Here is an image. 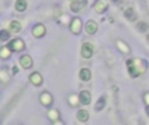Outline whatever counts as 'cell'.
<instances>
[{
	"label": "cell",
	"mask_w": 149,
	"mask_h": 125,
	"mask_svg": "<svg viewBox=\"0 0 149 125\" xmlns=\"http://www.w3.org/2000/svg\"><path fill=\"white\" fill-rule=\"evenodd\" d=\"M8 47H9L10 51L18 52V51H22V50L25 48V44H24V42L21 41V39H15V41H12L9 44H8Z\"/></svg>",
	"instance_id": "2"
},
{
	"label": "cell",
	"mask_w": 149,
	"mask_h": 125,
	"mask_svg": "<svg viewBox=\"0 0 149 125\" xmlns=\"http://www.w3.org/2000/svg\"><path fill=\"white\" fill-rule=\"evenodd\" d=\"M20 64L22 68L29 69L31 65H33V60H31V57L29 56V55H24V56H21V59H20Z\"/></svg>",
	"instance_id": "7"
},
{
	"label": "cell",
	"mask_w": 149,
	"mask_h": 125,
	"mask_svg": "<svg viewBox=\"0 0 149 125\" xmlns=\"http://www.w3.org/2000/svg\"><path fill=\"white\" fill-rule=\"evenodd\" d=\"M8 50H9V47H8V46L7 47H3V48H1V52H0V55H1L3 59H7V57L10 55V52H8Z\"/></svg>",
	"instance_id": "21"
},
{
	"label": "cell",
	"mask_w": 149,
	"mask_h": 125,
	"mask_svg": "<svg viewBox=\"0 0 149 125\" xmlns=\"http://www.w3.org/2000/svg\"><path fill=\"white\" fill-rule=\"evenodd\" d=\"M136 26H137V29H139V31H141V33L147 31V29H148V25L145 22H139Z\"/></svg>",
	"instance_id": "23"
},
{
	"label": "cell",
	"mask_w": 149,
	"mask_h": 125,
	"mask_svg": "<svg viewBox=\"0 0 149 125\" xmlns=\"http://www.w3.org/2000/svg\"><path fill=\"white\" fill-rule=\"evenodd\" d=\"M105 104H106V97H101L100 99H98L97 104H95V111H101L105 107Z\"/></svg>",
	"instance_id": "19"
},
{
	"label": "cell",
	"mask_w": 149,
	"mask_h": 125,
	"mask_svg": "<svg viewBox=\"0 0 149 125\" xmlns=\"http://www.w3.org/2000/svg\"><path fill=\"white\" fill-rule=\"evenodd\" d=\"M9 29L13 33H18V31H21V23L18 21H12L9 23Z\"/></svg>",
	"instance_id": "16"
},
{
	"label": "cell",
	"mask_w": 149,
	"mask_h": 125,
	"mask_svg": "<svg viewBox=\"0 0 149 125\" xmlns=\"http://www.w3.org/2000/svg\"><path fill=\"white\" fill-rule=\"evenodd\" d=\"M124 16H126V18H128L130 21H135L136 20V15H135L134 9L132 8H128V9L124 12Z\"/></svg>",
	"instance_id": "17"
},
{
	"label": "cell",
	"mask_w": 149,
	"mask_h": 125,
	"mask_svg": "<svg viewBox=\"0 0 149 125\" xmlns=\"http://www.w3.org/2000/svg\"><path fill=\"white\" fill-rule=\"evenodd\" d=\"M90 99H92V98H90V94H89V91H81L80 93V95H79V102L81 103V104H89L90 103Z\"/></svg>",
	"instance_id": "8"
},
{
	"label": "cell",
	"mask_w": 149,
	"mask_h": 125,
	"mask_svg": "<svg viewBox=\"0 0 149 125\" xmlns=\"http://www.w3.org/2000/svg\"><path fill=\"white\" fill-rule=\"evenodd\" d=\"M26 0H17L15 4V8L17 12H24V10L26 9Z\"/></svg>",
	"instance_id": "15"
},
{
	"label": "cell",
	"mask_w": 149,
	"mask_h": 125,
	"mask_svg": "<svg viewBox=\"0 0 149 125\" xmlns=\"http://www.w3.org/2000/svg\"><path fill=\"white\" fill-rule=\"evenodd\" d=\"M85 5H86V0H73V1L71 3V9H72L73 12H80Z\"/></svg>",
	"instance_id": "4"
},
{
	"label": "cell",
	"mask_w": 149,
	"mask_h": 125,
	"mask_svg": "<svg viewBox=\"0 0 149 125\" xmlns=\"http://www.w3.org/2000/svg\"><path fill=\"white\" fill-rule=\"evenodd\" d=\"M94 9H95V12H98V13L105 12V10L107 9V1H106V0H98L94 4Z\"/></svg>",
	"instance_id": "10"
},
{
	"label": "cell",
	"mask_w": 149,
	"mask_h": 125,
	"mask_svg": "<svg viewBox=\"0 0 149 125\" xmlns=\"http://www.w3.org/2000/svg\"><path fill=\"white\" fill-rule=\"evenodd\" d=\"M77 99H79V98L73 97V95H72V97H70V102H71V103H72V106H77V104H76Z\"/></svg>",
	"instance_id": "24"
},
{
	"label": "cell",
	"mask_w": 149,
	"mask_h": 125,
	"mask_svg": "<svg viewBox=\"0 0 149 125\" xmlns=\"http://www.w3.org/2000/svg\"><path fill=\"white\" fill-rule=\"evenodd\" d=\"M81 20L80 18H73L72 22H71V31H72L73 34H79L80 30H81Z\"/></svg>",
	"instance_id": "5"
},
{
	"label": "cell",
	"mask_w": 149,
	"mask_h": 125,
	"mask_svg": "<svg viewBox=\"0 0 149 125\" xmlns=\"http://www.w3.org/2000/svg\"><path fill=\"white\" fill-rule=\"evenodd\" d=\"M144 100H145V103L149 106V93H147V94L144 95Z\"/></svg>",
	"instance_id": "25"
},
{
	"label": "cell",
	"mask_w": 149,
	"mask_h": 125,
	"mask_svg": "<svg viewBox=\"0 0 149 125\" xmlns=\"http://www.w3.org/2000/svg\"><path fill=\"white\" fill-rule=\"evenodd\" d=\"M47 115H49V119H50V120L56 121L58 119H59V111H58V110H50Z\"/></svg>",
	"instance_id": "18"
},
{
	"label": "cell",
	"mask_w": 149,
	"mask_h": 125,
	"mask_svg": "<svg viewBox=\"0 0 149 125\" xmlns=\"http://www.w3.org/2000/svg\"><path fill=\"white\" fill-rule=\"evenodd\" d=\"M93 52H94V48L90 43H84L81 47V54L85 59H89V57L93 56Z\"/></svg>",
	"instance_id": "3"
},
{
	"label": "cell",
	"mask_w": 149,
	"mask_h": 125,
	"mask_svg": "<svg viewBox=\"0 0 149 125\" xmlns=\"http://www.w3.org/2000/svg\"><path fill=\"white\" fill-rule=\"evenodd\" d=\"M148 42H149V34H148Z\"/></svg>",
	"instance_id": "27"
},
{
	"label": "cell",
	"mask_w": 149,
	"mask_h": 125,
	"mask_svg": "<svg viewBox=\"0 0 149 125\" xmlns=\"http://www.w3.org/2000/svg\"><path fill=\"white\" fill-rule=\"evenodd\" d=\"M80 78H81L82 81H89V79L92 78V73H90L89 69L82 68L81 70H80Z\"/></svg>",
	"instance_id": "13"
},
{
	"label": "cell",
	"mask_w": 149,
	"mask_h": 125,
	"mask_svg": "<svg viewBox=\"0 0 149 125\" xmlns=\"http://www.w3.org/2000/svg\"><path fill=\"white\" fill-rule=\"evenodd\" d=\"M8 38H9V31H7V30L0 31V41L5 42V41H8Z\"/></svg>",
	"instance_id": "20"
},
{
	"label": "cell",
	"mask_w": 149,
	"mask_h": 125,
	"mask_svg": "<svg viewBox=\"0 0 149 125\" xmlns=\"http://www.w3.org/2000/svg\"><path fill=\"white\" fill-rule=\"evenodd\" d=\"M39 100H41L42 104L47 107V106H50L52 103V97L49 94V93H43V94L39 97Z\"/></svg>",
	"instance_id": "12"
},
{
	"label": "cell",
	"mask_w": 149,
	"mask_h": 125,
	"mask_svg": "<svg viewBox=\"0 0 149 125\" xmlns=\"http://www.w3.org/2000/svg\"><path fill=\"white\" fill-rule=\"evenodd\" d=\"M29 79H30V82L34 85V86H39V85L42 84V76L38 73V72H36V73L30 74V77H29Z\"/></svg>",
	"instance_id": "11"
},
{
	"label": "cell",
	"mask_w": 149,
	"mask_h": 125,
	"mask_svg": "<svg viewBox=\"0 0 149 125\" xmlns=\"http://www.w3.org/2000/svg\"><path fill=\"white\" fill-rule=\"evenodd\" d=\"M127 68L131 74V77H139L141 73H144L148 69V63L145 60L140 59H131L127 61Z\"/></svg>",
	"instance_id": "1"
},
{
	"label": "cell",
	"mask_w": 149,
	"mask_h": 125,
	"mask_svg": "<svg viewBox=\"0 0 149 125\" xmlns=\"http://www.w3.org/2000/svg\"><path fill=\"white\" fill-rule=\"evenodd\" d=\"M97 29H98V25L95 21L90 20V21H88L86 25H85V30H86L88 34H94L95 31H97Z\"/></svg>",
	"instance_id": "9"
},
{
	"label": "cell",
	"mask_w": 149,
	"mask_h": 125,
	"mask_svg": "<svg viewBox=\"0 0 149 125\" xmlns=\"http://www.w3.org/2000/svg\"><path fill=\"white\" fill-rule=\"evenodd\" d=\"M116 44H118V47H119V48L122 50V51L124 52V54H128V52H130V48H128V46H124V44L122 43L120 41H118V42H116Z\"/></svg>",
	"instance_id": "22"
},
{
	"label": "cell",
	"mask_w": 149,
	"mask_h": 125,
	"mask_svg": "<svg viewBox=\"0 0 149 125\" xmlns=\"http://www.w3.org/2000/svg\"><path fill=\"white\" fill-rule=\"evenodd\" d=\"M88 119H89V113H88V111L80 110L79 112H77V120H79V121L85 123V121H88Z\"/></svg>",
	"instance_id": "14"
},
{
	"label": "cell",
	"mask_w": 149,
	"mask_h": 125,
	"mask_svg": "<svg viewBox=\"0 0 149 125\" xmlns=\"http://www.w3.org/2000/svg\"><path fill=\"white\" fill-rule=\"evenodd\" d=\"M147 113H148V115H149V106H148V107H147Z\"/></svg>",
	"instance_id": "26"
},
{
	"label": "cell",
	"mask_w": 149,
	"mask_h": 125,
	"mask_svg": "<svg viewBox=\"0 0 149 125\" xmlns=\"http://www.w3.org/2000/svg\"><path fill=\"white\" fill-rule=\"evenodd\" d=\"M33 35L36 37V38H41V37H43L45 35V33H46V28H45L43 25H37V26H34L33 28Z\"/></svg>",
	"instance_id": "6"
}]
</instances>
